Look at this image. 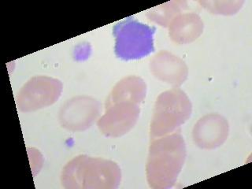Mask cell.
Listing matches in <instances>:
<instances>
[{"mask_svg":"<svg viewBox=\"0 0 252 189\" xmlns=\"http://www.w3.org/2000/svg\"><path fill=\"white\" fill-rule=\"evenodd\" d=\"M186 158V147L181 134L172 133L152 140L149 148L147 178L150 187H173Z\"/></svg>","mask_w":252,"mask_h":189,"instance_id":"6da1fadb","label":"cell"},{"mask_svg":"<svg viewBox=\"0 0 252 189\" xmlns=\"http://www.w3.org/2000/svg\"><path fill=\"white\" fill-rule=\"evenodd\" d=\"M121 169L114 161L79 156L68 162L62 173L65 189H113L121 182Z\"/></svg>","mask_w":252,"mask_h":189,"instance_id":"7a4b0ae2","label":"cell"},{"mask_svg":"<svg viewBox=\"0 0 252 189\" xmlns=\"http://www.w3.org/2000/svg\"><path fill=\"white\" fill-rule=\"evenodd\" d=\"M191 114V102L183 91L174 89L161 93L156 100L151 123L152 140L174 132Z\"/></svg>","mask_w":252,"mask_h":189,"instance_id":"3957f363","label":"cell"},{"mask_svg":"<svg viewBox=\"0 0 252 189\" xmlns=\"http://www.w3.org/2000/svg\"><path fill=\"white\" fill-rule=\"evenodd\" d=\"M156 30L132 18L115 25L113 32L117 57L123 60H133L148 56L155 51L153 35Z\"/></svg>","mask_w":252,"mask_h":189,"instance_id":"277c9868","label":"cell"},{"mask_svg":"<svg viewBox=\"0 0 252 189\" xmlns=\"http://www.w3.org/2000/svg\"><path fill=\"white\" fill-rule=\"evenodd\" d=\"M63 84L57 79L46 76L32 77L22 87L16 97L18 110L30 112L51 106L59 99Z\"/></svg>","mask_w":252,"mask_h":189,"instance_id":"5b68a950","label":"cell"},{"mask_svg":"<svg viewBox=\"0 0 252 189\" xmlns=\"http://www.w3.org/2000/svg\"><path fill=\"white\" fill-rule=\"evenodd\" d=\"M140 111L139 105L132 102H117L106 106L104 115L98 120V128L106 136H122L133 128Z\"/></svg>","mask_w":252,"mask_h":189,"instance_id":"8992f818","label":"cell"},{"mask_svg":"<svg viewBox=\"0 0 252 189\" xmlns=\"http://www.w3.org/2000/svg\"><path fill=\"white\" fill-rule=\"evenodd\" d=\"M99 103L89 97H77L62 107L59 119L67 129L80 131L89 128L99 114Z\"/></svg>","mask_w":252,"mask_h":189,"instance_id":"52a82bcc","label":"cell"},{"mask_svg":"<svg viewBox=\"0 0 252 189\" xmlns=\"http://www.w3.org/2000/svg\"><path fill=\"white\" fill-rule=\"evenodd\" d=\"M151 71L157 78L174 86L181 85L188 76L185 63L167 51H161L153 58Z\"/></svg>","mask_w":252,"mask_h":189,"instance_id":"ba28073f","label":"cell"},{"mask_svg":"<svg viewBox=\"0 0 252 189\" xmlns=\"http://www.w3.org/2000/svg\"><path fill=\"white\" fill-rule=\"evenodd\" d=\"M193 136L201 148H216L228 136V123L219 115L205 117L195 126Z\"/></svg>","mask_w":252,"mask_h":189,"instance_id":"9c48e42d","label":"cell"},{"mask_svg":"<svg viewBox=\"0 0 252 189\" xmlns=\"http://www.w3.org/2000/svg\"><path fill=\"white\" fill-rule=\"evenodd\" d=\"M147 86L141 78L128 77L115 85L106 99V106L117 102H132L140 105L146 96Z\"/></svg>","mask_w":252,"mask_h":189,"instance_id":"30bf717a","label":"cell"},{"mask_svg":"<svg viewBox=\"0 0 252 189\" xmlns=\"http://www.w3.org/2000/svg\"><path fill=\"white\" fill-rule=\"evenodd\" d=\"M169 36L177 43L195 40L203 32V24L199 16L185 14L176 16L169 23Z\"/></svg>","mask_w":252,"mask_h":189,"instance_id":"8fae6325","label":"cell"},{"mask_svg":"<svg viewBox=\"0 0 252 189\" xmlns=\"http://www.w3.org/2000/svg\"><path fill=\"white\" fill-rule=\"evenodd\" d=\"M183 2H169L156 6L148 12V17L152 22L159 24L161 26L167 27L176 16L179 15L184 10Z\"/></svg>","mask_w":252,"mask_h":189,"instance_id":"7c38bea8","label":"cell"}]
</instances>
